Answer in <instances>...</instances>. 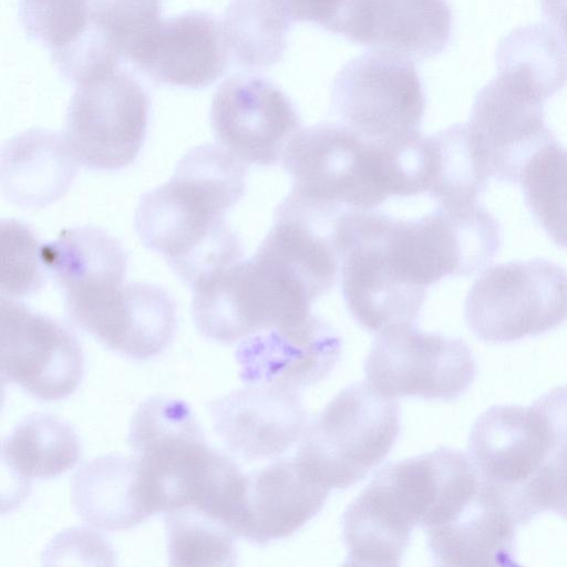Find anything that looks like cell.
<instances>
[{
	"label": "cell",
	"mask_w": 567,
	"mask_h": 567,
	"mask_svg": "<svg viewBox=\"0 0 567 567\" xmlns=\"http://www.w3.org/2000/svg\"><path fill=\"white\" fill-rule=\"evenodd\" d=\"M246 171L223 147L199 145L184 155L168 182L141 197L134 219L141 241L190 287L243 255L225 215L245 194Z\"/></svg>",
	"instance_id": "1"
},
{
	"label": "cell",
	"mask_w": 567,
	"mask_h": 567,
	"mask_svg": "<svg viewBox=\"0 0 567 567\" xmlns=\"http://www.w3.org/2000/svg\"><path fill=\"white\" fill-rule=\"evenodd\" d=\"M73 427L48 413L24 417L3 441L2 464L28 486L33 478H52L73 468L80 457Z\"/></svg>",
	"instance_id": "26"
},
{
	"label": "cell",
	"mask_w": 567,
	"mask_h": 567,
	"mask_svg": "<svg viewBox=\"0 0 567 567\" xmlns=\"http://www.w3.org/2000/svg\"><path fill=\"white\" fill-rule=\"evenodd\" d=\"M292 23L311 22L354 41L369 0H271Z\"/></svg>",
	"instance_id": "36"
},
{
	"label": "cell",
	"mask_w": 567,
	"mask_h": 567,
	"mask_svg": "<svg viewBox=\"0 0 567 567\" xmlns=\"http://www.w3.org/2000/svg\"><path fill=\"white\" fill-rule=\"evenodd\" d=\"M50 54L60 74L76 85L116 70L123 56L118 43L91 19L73 42Z\"/></svg>",
	"instance_id": "34"
},
{
	"label": "cell",
	"mask_w": 567,
	"mask_h": 567,
	"mask_svg": "<svg viewBox=\"0 0 567 567\" xmlns=\"http://www.w3.org/2000/svg\"><path fill=\"white\" fill-rule=\"evenodd\" d=\"M408 143L370 141L341 123L301 128L281 158L292 184L287 198L343 214L373 210L390 196H412Z\"/></svg>",
	"instance_id": "2"
},
{
	"label": "cell",
	"mask_w": 567,
	"mask_h": 567,
	"mask_svg": "<svg viewBox=\"0 0 567 567\" xmlns=\"http://www.w3.org/2000/svg\"><path fill=\"white\" fill-rule=\"evenodd\" d=\"M532 406L545 422L555 450L567 445V384L547 392Z\"/></svg>",
	"instance_id": "38"
},
{
	"label": "cell",
	"mask_w": 567,
	"mask_h": 567,
	"mask_svg": "<svg viewBox=\"0 0 567 567\" xmlns=\"http://www.w3.org/2000/svg\"><path fill=\"white\" fill-rule=\"evenodd\" d=\"M90 19L121 47L122 53L161 19V0H89Z\"/></svg>",
	"instance_id": "35"
},
{
	"label": "cell",
	"mask_w": 567,
	"mask_h": 567,
	"mask_svg": "<svg viewBox=\"0 0 567 567\" xmlns=\"http://www.w3.org/2000/svg\"><path fill=\"white\" fill-rule=\"evenodd\" d=\"M127 442L151 515L194 502L216 450L208 446L187 402L167 395L148 398L131 420Z\"/></svg>",
	"instance_id": "6"
},
{
	"label": "cell",
	"mask_w": 567,
	"mask_h": 567,
	"mask_svg": "<svg viewBox=\"0 0 567 567\" xmlns=\"http://www.w3.org/2000/svg\"><path fill=\"white\" fill-rule=\"evenodd\" d=\"M413 528L374 476L342 516L346 565L399 566Z\"/></svg>",
	"instance_id": "25"
},
{
	"label": "cell",
	"mask_w": 567,
	"mask_h": 567,
	"mask_svg": "<svg viewBox=\"0 0 567 567\" xmlns=\"http://www.w3.org/2000/svg\"><path fill=\"white\" fill-rule=\"evenodd\" d=\"M220 24L229 54L241 68L264 70L284 58L291 22L271 0H233Z\"/></svg>",
	"instance_id": "29"
},
{
	"label": "cell",
	"mask_w": 567,
	"mask_h": 567,
	"mask_svg": "<svg viewBox=\"0 0 567 567\" xmlns=\"http://www.w3.org/2000/svg\"><path fill=\"white\" fill-rule=\"evenodd\" d=\"M532 518L550 511L567 519V445L555 450L524 487Z\"/></svg>",
	"instance_id": "37"
},
{
	"label": "cell",
	"mask_w": 567,
	"mask_h": 567,
	"mask_svg": "<svg viewBox=\"0 0 567 567\" xmlns=\"http://www.w3.org/2000/svg\"><path fill=\"white\" fill-rule=\"evenodd\" d=\"M171 566H234L235 536L218 520L193 506L165 513Z\"/></svg>",
	"instance_id": "31"
},
{
	"label": "cell",
	"mask_w": 567,
	"mask_h": 567,
	"mask_svg": "<svg viewBox=\"0 0 567 567\" xmlns=\"http://www.w3.org/2000/svg\"><path fill=\"white\" fill-rule=\"evenodd\" d=\"M48 275L64 292L65 310L87 303L124 284L127 257L109 233L93 226L64 229L42 244Z\"/></svg>",
	"instance_id": "21"
},
{
	"label": "cell",
	"mask_w": 567,
	"mask_h": 567,
	"mask_svg": "<svg viewBox=\"0 0 567 567\" xmlns=\"http://www.w3.org/2000/svg\"><path fill=\"white\" fill-rule=\"evenodd\" d=\"M2 233V297L17 298L35 292L48 275L40 244L25 225L3 220Z\"/></svg>",
	"instance_id": "33"
},
{
	"label": "cell",
	"mask_w": 567,
	"mask_h": 567,
	"mask_svg": "<svg viewBox=\"0 0 567 567\" xmlns=\"http://www.w3.org/2000/svg\"><path fill=\"white\" fill-rule=\"evenodd\" d=\"M229 56L220 22L206 11L159 20L123 55L151 80L188 89L215 83L225 73Z\"/></svg>",
	"instance_id": "14"
},
{
	"label": "cell",
	"mask_w": 567,
	"mask_h": 567,
	"mask_svg": "<svg viewBox=\"0 0 567 567\" xmlns=\"http://www.w3.org/2000/svg\"><path fill=\"white\" fill-rule=\"evenodd\" d=\"M78 163L64 135L39 128L25 131L1 151L2 193L22 208L47 206L66 193Z\"/></svg>",
	"instance_id": "22"
},
{
	"label": "cell",
	"mask_w": 567,
	"mask_h": 567,
	"mask_svg": "<svg viewBox=\"0 0 567 567\" xmlns=\"http://www.w3.org/2000/svg\"><path fill=\"white\" fill-rule=\"evenodd\" d=\"M464 317L473 334L491 343L554 330L567 320V271L540 258L488 267L466 296Z\"/></svg>",
	"instance_id": "7"
},
{
	"label": "cell",
	"mask_w": 567,
	"mask_h": 567,
	"mask_svg": "<svg viewBox=\"0 0 567 567\" xmlns=\"http://www.w3.org/2000/svg\"><path fill=\"white\" fill-rule=\"evenodd\" d=\"M1 374L42 401H56L79 386L84 359L80 342L64 324L1 298Z\"/></svg>",
	"instance_id": "11"
},
{
	"label": "cell",
	"mask_w": 567,
	"mask_h": 567,
	"mask_svg": "<svg viewBox=\"0 0 567 567\" xmlns=\"http://www.w3.org/2000/svg\"><path fill=\"white\" fill-rule=\"evenodd\" d=\"M364 372L367 382L386 398L451 401L466 392L477 365L464 340L401 323L379 331Z\"/></svg>",
	"instance_id": "9"
},
{
	"label": "cell",
	"mask_w": 567,
	"mask_h": 567,
	"mask_svg": "<svg viewBox=\"0 0 567 567\" xmlns=\"http://www.w3.org/2000/svg\"><path fill=\"white\" fill-rule=\"evenodd\" d=\"M210 124L219 146L244 164L278 163L292 137L302 128L289 96L269 79L236 74L217 89Z\"/></svg>",
	"instance_id": "12"
},
{
	"label": "cell",
	"mask_w": 567,
	"mask_h": 567,
	"mask_svg": "<svg viewBox=\"0 0 567 567\" xmlns=\"http://www.w3.org/2000/svg\"><path fill=\"white\" fill-rule=\"evenodd\" d=\"M429 195L443 207L476 204L489 177L467 123L436 132L429 136Z\"/></svg>",
	"instance_id": "27"
},
{
	"label": "cell",
	"mask_w": 567,
	"mask_h": 567,
	"mask_svg": "<svg viewBox=\"0 0 567 567\" xmlns=\"http://www.w3.org/2000/svg\"><path fill=\"white\" fill-rule=\"evenodd\" d=\"M544 103L528 86L503 73L476 94L467 125L489 178L518 183L529 159L556 141L545 121Z\"/></svg>",
	"instance_id": "13"
},
{
	"label": "cell",
	"mask_w": 567,
	"mask_h": 567,
	"mask_svg": "<svg viewBox=\"0 0 567 567\" xmlns=\"http://www.w3.org/2000/svg\"><path fill=\"white\" fill-rule=\"evenodd\" d=\"M467 449L484 482L520 496L555 451L536 410L514 404L494 405L481 413L471 429Z\"/></svg>",
	"instance_id": "17"
},
{
	"label": "cell",
	"mask_w": 567,
	"mask_h": 567,
	"mask_svg": "<svg viewBox=\"0 0 567 567\" xmlns=\"http://www.w3.org/2000/svg\"><path fill=\"white\" fill-rule=\"evenodd\" d=\"M341 348L331 326L310 313L243 339L235 358L247 385L298 390L326 379L339 361Z\"/></svg>",
	"instance_id": "15"
},
{
	"label": "cell",
	"mask_w": 567,
	"mask_h": 567,
	"mask_svg": "<svg viewBox=\"0 0 567 567\" xmlns=\"http://www.w3.org/2000/svg\"><path fill=\"white\" fill-rule=\"evenodd\" d=\"M496 66L546 102L567 83V49L548 25L520 27L498 42Z\"/></svg>",
	"instance_id": "28"
},
{
	"label": "cell",
	"mask_w": 567,
	"mask_h": 567,
	"mask_svg": "<svg viewBox=\"0 0 567 567\" xmlns=\"http://www.w3.org/2000/svg\"><path fill=\"white\" fill-rule=\"evenodd\" d=\"M400 433L395 399L367 381L341 390L306 429L296 458L321 485L348 488L389 454Z\"/></svg>",
	"instance_id": "4"
},
{
	"label": "cell",
	"mask_w": 567,
	"mask_h": 567,
	"mask_svg": "<svg viewBox=\"0 0 567 567\" xmlns=\"http://www.w3.org/2000/svg\"><path fill=\"white\" fill-rule=\"evenodd\" d=\"M71 489L78 515L96 529H130L151 516L135 456L112 454L84 463Z\"/></svg>",
	"instance_id": "24"
},
{
	"label": "cell",
	"mask_w": 567,
	"mask_h": 567,
	"mask_svg": "<svg viewBox=\"0 0 567 567\" xmlns=\"http://www.w3.org/2000/svg\"><path fill=\"white\" fill-rule=\"evenodd\" d=\"M451 34L446 0H369L357 43L413 62L443 52Z\"/></svg>",
	"instance_id": "23"
},
{
	"label": "cell",
	"mask_w": 567,
	"mask_h": 567,
	"mask_svg": "<svg viewBox=\"0 0 567 567\" xmlns=\"http://www.w3.org/2000/svg\"><path fill=\"white\" fill-rule=\"evenodd\" d=\"M518 182L534 218L557 246L567 249V148L557 140L540 148Z\"/></svg>",
	"instance_id": "30"
},
{
	"label": "cell",
	"mask_w": 567,
	"mask_h": 567,
	"mask_svg": "<svg viewBox=\"0 0 567 567\" xmlns=\"http://www.w3.org/2000/svg\"><path fill=\"white\" fill-rule=\"evenodd\" d=\"M341 124L374 142H403L421 133L425 95L409 60L370 51L347 62L332 84Z\"/></svg>",
	"instance_id": "8"
},
{
	"label": "cell",
	"mask_w": 567,
	"mask_h": 567,
	"mask_svg": "<svg viewBox=\"0 0 567 567\" xmlns=\"http://www.w3.org/2000/svg\"><path fill=\"white\" fill-rule=\"evenodd\" d=\"M148 112L143 86L116 69L76 85L64 137L83 166L117 171L137 157L146 137Z\"/></svg>",
	"instance_id": "10"
},
{
	"label": "cell",
	"mask_w": 567,
	"mask_h": 567,
	"mask_svg": "<svg viewBox=\"0 0 567 567\" xmlns=\"http://www.w3.org/2000/svg\"><path fill=\"white\" fill-rule=\"evenodd\" d=\"M548 27L567 49V0H539Z\"/></svg>",
	"instance_id": "39"
},
{
	"label": "cell",
	"mask_w": 567,
	"mask_h": 567,
	"mask_svg": "<svg viewBox=\"0 0 567 567\" xmlns=\"http://www.w3.org/2000/svg\"><path fill=\"white\" fill-rule=\"evenodd\" d=\"M192 316L207 339L233 343L309 316L315 301L281 267L255 252L192 287Z\"/></svg>",
	"instance_id": "5"
},
{
	"label": "cell",
	"mask_w": 567,
	"mask_h": 567,
	"mask_svg": "<svg viewBox=\"0 0 567 567\" xmlns=\"http://www.w3.org/2000/svg\"><path fill=\"white\" fill-rule=\"evenodd\" d=\"M109 349L135 360H147L172 342L176 306L161 287L123 284L71 320Z\"/></svg>",
	"instance_id": "18"
},
{
	"label": "cell",
	"mask_w": 567,
	"mask_h": 567,
	"mask_svg": "<svg viewBox=\"0 0 567 567\" xmlns=\"http://www.w3.org/2000/svg\"><path fill=\"white\" fill-rule=\"evenodd\" d=\"M472 501L451 522L424 530L439 566H518V515L511 495L481 478Z\"/></svg>",
	"instance_id": "19"
},
{
	"label": "cell",
	"mask_w": 567,
	"mask_h": 567,
	"mask_svg": "<svg viewBox=\"0 0 567 567\" xmlns=\"http://www.w3.org/2000/svg\"><path fill=\"white\" fill-rule=\"evenodd\" d=\"M19 18L25 35L52 52L86 29L89 0H20Z\"/></svg>",
	"instance_id": "32"
},
{
	"label": "cell",
	"mask_w": 567,
	"mask_h": 567,
	"mask_svg": "<svg viewBox=\"0 0 567 567\" xmlns=\"http://www.w3.org/2000/svg\"><path fill=\"white\" fill-rule=\"evenodd\" d=\"M215 432L246 461L280 456L302 437L307 412L296 389L247 385L208 405Z\"/></svg>",
	"instance_id": "16"
},
{
	"label": "cell",
	"mask_w": 567,
	"mask_h": 567,
	"mask_svg": "<svg viewBox=\"0 0 567 567\" xmlns=\"http://www.w3.org/2000/svg\"><path fill=\"white\" fill-rule=\"evenodd\" d=\"M329 492L296 457L246 474L239 537L265 545L295 534L321 511Z\"/></svg>",
	"instance_id": "20"
},
{
	"label": "cell",
	"mask_w": 567,
	"mask_h": 567,
	"mask_svg": "<svg viewBox=\"0 0 567 567\" xmlns=\"http://www.w3.org/2000/svg\"><path fill=\"white\" fill-rule=\"evenodd\" d=\"M391 221L381 212L353 210L336 228L344 302L354 320L372 332L413 323L425 300L426 289L411 274Z\"/></svg>",
	"instance_id": "3"
}]
</instances>
